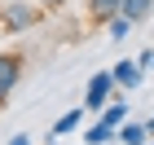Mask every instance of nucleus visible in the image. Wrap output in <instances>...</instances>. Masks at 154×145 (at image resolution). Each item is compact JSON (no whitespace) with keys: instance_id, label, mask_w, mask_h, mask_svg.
Wrapping results in <instances>:
<instances>
[{"instance_id":"14","label":"nucleus","mask_w":154,"mask_h":145,"mask_svg":"<svg viewBox=\"0 0 154 145\" xmlns=\"http://www.w3.org/2000/svg\"><path fill=\"white\" fill-rule=\"evenodd\" d=\"M9 145H31V136H26V132H18V136H13Z\"/></svg>"},{"instance_id":"13","label":"nucleus","mask_w":154,"mask_h":145,"mask_svg":"<svg viewBox=\"0 0 154 145\" xmlns=\"http://www.w3.org/2000/svg\"><path fill=\"white\" fill-rule=\"evenodd\" d=\"M44 9H62V5H71V0H40Z\"/></svg>"},{"instance_id":"9","label":"nucleus","mask_w":154,"mask_h":145,"mask_svg":"<svg viewBox=\"0 0 154 145\" xmlns=\"http://www.w3.org/2000/svg\"><path fill=\"white\" fill-rule=\"evenodd\" d=\"M123 18H128V22H145V18H150L154 13V0H123Z\"/></svg>"},{"instance_id":"15","label":"nucleus","mask_w":154,"mask_h":145,"mask_svg":"<svg viewBox=\"0 0 154 145\" xmlns=\"http://www.w3.org/2000/svg\"><path fill=\"white\" fill-rule=\"evenodd\" d=\"M5 101H9V97H5V92H0V110H5Z\"/></svg>"},{"instance_id":"12","label":"nucleus","mask_w":154,"mask_h":145,"mask_svg":"<svg viewBox=\"0 0 154 145\" xmlns=\"http://www.w3.org/2000/svg\"><path fill=\"white\" fill-rule=\"evenodd\" d=\"M137 62H141V71H154V53H150V48H145V53H141Z\"/></svg>"},{"instance_id":"3","label":"nucleus","mask_w":154,"mask_h":145,"mask_svg":"<svg viewBox=\"0 0 154 145\" xmlns=\"http://www.w3.org/2000/svg\"><path fill=\"white\" fill-rule=\"evenodd\" d=\"M22 66H26V57H22V53H0V92H5V97L18 88V79H22Z\"/></svg>"},{"instance_id":"4","label":"nucleus","mask_w":154,"mask_h":145,"mask_svg":"<svg viewBox=\"0 0 154 145\" xmlns=\"http://www.w3.org/2000/svg\"><path fill=\"white\" fill-rule=\"evenodd\" d=\"M110 75H115V84H119V88H137V84L145 79L141 62H115V66H110Z\"/></svg>"},{"instance_id":"7","label":"nucleus","mask_w":154,"mask_h":145,"mask_svg":"<svg viewBox=\"0 0 154 145\" xmlns=\"http://www.w3.org/2000/svg\"><path fill=\"white\" fill-rule=\"evenodd\" d=\"M84 114H88V110H66V114H62V119L57 123H53V132H48V136H53V141H62V136H66V132H75V128H79V123H84Z\"/></svg>"},{"instance_id":"10","label":"nucleus","mask_w":154,"mask_h":145,"mask_svg":"<svg viewBox=\"0 0 154 145\" xmlns=\"http://www.w3.org/2000/svg\"><path fill=\"white\" fill-rule=\"evenodd\" d=\"M101 119H106V123H115V128H119V123L128 119V101H106V110H101Z\"/></svg>"},{"instance_id":"1","label":"nucleus","mask_w":154,"mask_h":145,"mask_svg":"<svg viewBox=\"0 0 154 145\" xmlns=\"http://www.w3.org/2000/svg\"><path fill=\"white\" fill-rule=\"evenodd\" d=\"M35 22H40V9H35V5H26V0L0 5V26H5L9 35H22V31H31Z\"/></svg>"},{"instance_id":"16","label":"nucleus","mask_w":154,"mask_h":145,"mask_svg":"<svg viewBox=\"0 0 154 145\" xmlns=\"http://www.w3.org/2000/svg\"><path fill=\"white\" fill-rule=\"evenodd\" d=\"M145 123H150V132H154V114H150V119H145Z\"/></svg>"},{"instance_id":"6","label":"nucleus","mask_w":154,"mask_h":145,"mask_svg":"<svg viewBox=\"0 0 154 145\" xmlns=\"http://www.w3.org/2000/svg\"><path fill=\"white\" fill-rule=\"evenodd\" d=\"M110 141H119V128H115V123H106L101 114H97V123L84 132V145H110Z\"/></svg>"},{"instance_id":"11","label":"nucleus","mask_w":154,"mask_h":145,"mask_svg":"<svg viewBox=\"0 0 154 145\" xmlns=\"http://www.w3.org/2000/svg\"><path fill=\"white\" fill-rule=\"evenodd\" d=\"M137 22H128V18H123V13H115V18H110V40H128V31Z\"/></svg>"},{"instance_id":"17","label":"nucleus","mask_w":154,"mask_h":145,"mask_svg":"<svg viewBox=\"0 0 154 145\" xmlns=\"http://www.w3.org/2000/svg\"><path fill=\"white\" fill-rule=\"evenodd\" d=\"M48 145H62V141H48Z\"/></svg>"},{"instance_id":"18","label":"nucleus","mask_w":154,"mask_h":145,"mask_svg":"<svg viewBox=\"0 0 154 145\" xmlns=\"http://www.w3.org/2000/svg\"><path fill=\"white\" fill-rule=\"evenodd\" d=\"M150 145H154V136H150Z\"/></svg>"},{"instance_id":"5","label":"nucleus","mask_w":154,"mask_h":145,"mask_svg":"<svg viewBox=\"0 0 154 145\" xmlns=\"http://www.w3.org/2000/svg\"><path fill=\"white\" fill-rule=\"evenodd\" d=\"M150 123H128V119H123V123H119V145H150Z\"/></svg>"},{"instance_id":"2","label":"nucleus","mask_w":154,"mask_h":145,"mask_svg":"<svg viewBox=\"0 0 154 145\" xmlns=\"http://www.w3.org/2000/svg\"><path fill=\"white\" fill-rule=\"evenodd\" d=\"M119 92V84H115V75L110 71H97L93 79H88V88H84V110H93V114H101L106 110V101Z\"/></svg>"},{"instance_id":"8","label":"nucleus","mask_w":154,"mask_h":145,"mask_svg":"<svg viewBox=\"0 0 154 145\" xmlns=\"http://www.w3.org/2000/svg\"><path fill=\"white\" fill-rule=\"evenodd\" d=\"M119 9H123V0H88V18L93 22H110Z\"/></svg>"}]
</instances>
